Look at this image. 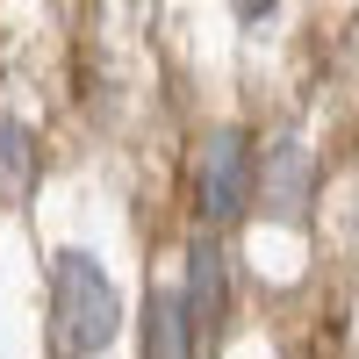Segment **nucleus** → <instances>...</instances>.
Returning <instances> with one entry per match:
<instances>
[{
    "instance_id": "f257e3e1",
    "label": "nucleus",
    "mask_w": 359,
    "mask_h": 359,
    "mask_svg": "<svg viewBox=\"0 0 359 359\" xmlns=\"http://www.w3.org/2000/svg\"><path fill=\"white\" fill-rule=\"evenodd\" d=\"M50 338H57V359H101L123 338V294L94 252L50 259Z\"/></svg>"
},
{
    "instance_id": "f03ea898",
    "label": "nucleus",
    "mask_w": 359,
    "mask_h": 359,
    "mask_svg": "<svg viewBox=\"0 0 359 359\" xmlns=\"http://www.w3.org/2000/svg\"><path fill=\"white\" fill-rule=\"evenodd\" d=\"M252 187H259V151L245 130H208L201 137V158H194V194H201V216L208 223H237L252 208Z\"/></svg>"
},
{
    "instance_id": "7ed1b4c3",
    "label": "nucleus",
    "mask_w": 359,
    "mask_h": 359,
    "mask_svg": "<svg viewBox=\"0 0 359 359\" xmlns=\"http://www.w3.org/2000/svg\"><path fill=\"white\" fill-rule=\"evenodd\" d=\"M259 216L266 223H280V230H302L309 223V208H316V158L302 151V137H280L273 151L259 158Z\"/></svg>"
},
{
    "instance_id": "20e7f679",
    "label": "nucleus",
    "mask_w": 359,
    "mask_h": 359,
    "mask_svg": "<svg viewBox=\"0 0 359 359\" xmlns=\"http://www.w3.org/2000/svg\"><path fill=\"white\" fill-rule=\"evenodd\" d=\"M180 309H187L194 352L223 331V316H230V266H223L216 237H194V245H187V287H180Z\"/></svg>"
},
{
    "instance_id": "39448f33",
    "label": "nucleus",
    "mask_w": 359,
    "mask_h": 359,
    "mask_svg": "<svg viewBox=\"0 0 359 359\" xmlns=\"http://www.w3.org/2000/svg\"><path fill=\"white\" fill-rule=\"evenodd\" d=\"M144 359H201L194 331H187V309H180L172 287H158L151 302H144Z\"/></svg>"
},
{
    "instance_id": "423d86ee",
    "label": "nucleus",
    "mask_w": 359,
    "mask_h": 359,
    "mask_svg": "<svg viewBox=\"0 0 359 359\" xmlns=\"http://www.w3.org/2000/svg\"><path fill=\"white\" fill-rule=\"evenodd\" d=\"M29 180H36V137L15 115H0V201H22Z\"/></svg>"
},
{
    "instance_id": "0eeeda50",
    "label": "nucleus",
    "mask_w": 359,
    "mask_h": 359,
    "mask_svg": "<svg viewBox=\"0 0 359 359\" xmlns=\"http://www.w3.org/2000/svg\"><path fill=\"white\" fill-rule=\"evenodd\" d=\"M273 8H280V0H230V15H237V22H245V29H259V22H266V15H273Z\"/></svg>"
}]
</instances>
